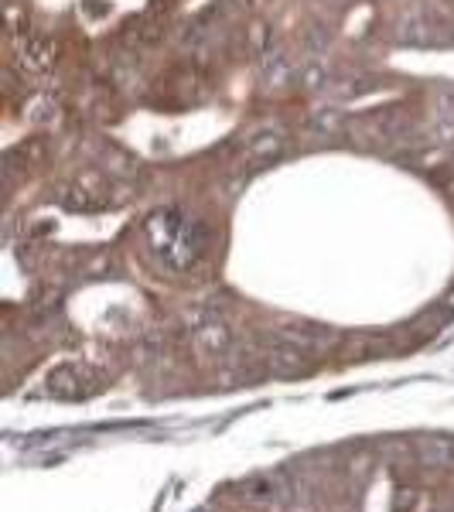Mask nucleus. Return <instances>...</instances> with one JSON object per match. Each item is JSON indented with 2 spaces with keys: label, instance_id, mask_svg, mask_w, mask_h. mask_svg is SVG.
Masks as SVG:
<instances>
[{
  "label": "nucleus",
  "instance_id": "obj_1",
  "mask_svg": "<svg viewBox=\"0 0 454 512\" xmlns=\"http://www.w3.org/2000/svg\"><path fill=\"white\" fill-rule=\"evenodd\" d=\"M243 499L260 509H284V502L291 499V492H287V485L280 475H253L250 482L243 485Z\"/></svg>",
  "mask_w": 454,
  "mask_h": 512
},
{
  "label": "nucleus",
  "instance_id": "obj_2",
  "mask_svg": "<svg viewBox=\"0 0 454 512\" xmlns=\"http://www.w3.org/2000/svg\"><path fill=\"white\" fill-rule=\"evenodd\" d=\"M420 461H424L427 468H451L454 444L448 437H424V441H420Z\"/></svg>",
  "mask_w": 454,
  "mask_h": 512
}]
</instances>
